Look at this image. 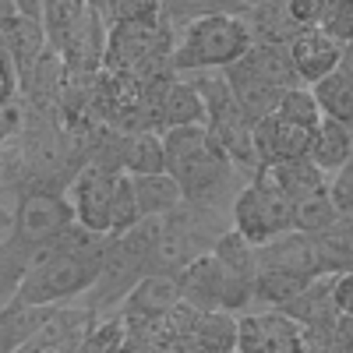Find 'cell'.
I'll return each mask as SVG.
<instances>
[{
	"label": "cell",
	"mask_w": 353,
	"mask_h": 353,
	"mask_svg": "<svg viewBox=\"0 0 353 353\" xmlns=\"http://www.w3.org/2000/svg\"><path fill=\"white\" fill-rule=\"evenodd\" d=\"M159 141H163L166 173L181 188V198L230 212V205L237 198V191L244 188V181L233 173L226 156L216 149L209 131L205 128H173V131H163Z\"/></svg>",
	"instance_id": "1"
},
{
	"label": "cell",
	"mask_w": 353,
	"mask_h": 353,
	"mask_svg": "<svg viewBox=\"0 0 353 353\" xmlns=\"http://www.w3.org/2000/svg\"><path fill=\"white\" fill-rule=\"evenodd\" d=\"M237 11H212V14H201L176 28L173 50H170V71L181 78V74L223 71L230 64H237L251 50L248 25L241 21Z\"/></svg>",
	"instance_id": "2"
},
{
	"label": "cell",
	"mask_w": 353,
	"mask_h": 353,
	"mask_svg": "<svg viewBox=\"0 0 353 353\" xmlns=\"http://www.w3.org/2000/svg\"><path fill=\"white\" fill-rule=\"evenodd\" d=\"M99 258L88 254H71L57 248H39L36 258L28 261V269L8 304L14 307H61L68 301H81L96 283Z\"/></svg>",
	"instance_id": "3"
},
{
	"label": "cell",
	"mask_w": 353,
	"mask_h": 353,
	"mask_svg": "<svg viewBox=\"0 0 353 353\" xmlns=\"http://www.w3.org/2000/svg\"><path fill=\"white\" fill-rule=\"evenodd\" d=\"M290 198L276 188L269 170H258L254 181L244 184L230 205V230L241 233L251 248L269 244L279 233H290Z\"/></svg>",
	"instance_id": "4"
},
{
	"label": "cell",
	"mask_w": 353,
	"mask_h": 353,
	"mask_svg": "<svg viewBox=\"0 0 353 353\" xmlns=\"http://www.w3.org/2000/svg\"><path fill=\"white\" fill-rule=\"evenodd\" d=\"M173 50V28L159 18L145 21H121L106 28V46H103V71L106 74H134L141 64L170 57Z\"/></svg>",
	"instance_id": "5"
},
{
	"label": "cell",
	"mask_w": 353,
	"mask_h": 353,
	"mask_svg": "<svg viewBox=\"0 0 353 353\" xmlns=\"http://www.w3.org/2000/svg\"><path fill=\"white\" fill-rule=\"evenodd\" d=\"M149 276V261H145L141 251H134L124 237H110L106 241V251L99 258V272H96V283L92 290L81 297V311L88 314H103L110 311L113 304L128 301V293Z\"/></svg>",
	"instance_id": "6"
},
{
	"label": "cell",
	"mask_w": 353,
	"mask_h": 353,
	"mask_svg": "<svg viewBox=\"0 0 353 353\" xmlns=\"http://www.w3.org/2000/svg\"><path fill=\"white\" fill-rule=\"evenodd\" d=\"M113 184L117 173L103 170V166H81L78 176L68 188V201L74 223L99 233V237H110V205H113Z\"/></svg>",
	"instance_id": "7"
},
{
	"label": "cell",
	"mask_w": 353,
	"mask_h": 353,
	"mask_svg": "<svg viewBox=\"0 0 353 353\" xmlns=\"http://www.w3.org/2000/svg\"><path fill=\"white\" fill-rule=\"evenodd\" d=\"M254 261L258 269H276V272H290L301 279H318L321 276V261L314 251V241L304 237V233H279L269 244L254 248ZM258 276V272H254Z\"/></svg>",
	"instance_id": "8"
},
{
	"label": "cell",
	"mask_w": 353,
	"mask_h": 353,
	"mask_svg": "<svg viewBox=\"0 0 353 353\" xmlns=\"http://www.w3.org/2000/svg\"><path fill=\"white\" fill-rule=\"evenodd\" d=\"M346 50H350V46H336L329 36H321L318 28H304V32L286 46L290 64H293V74H297V81H301L304 88H311V85L321 81V78H329V74L339 68V61H343Z\"/></svg>",
	"instance_id": "9"
},
{
	"label": "cell",
	"mask_w": 353,
	"mask_h": 353,
	"mask_svg": "<svg viewBox=\"0 0 353 353\" xmlns=\"http://www.w3.org/2000/svg\"><path fill=\"white\" fill-rule=\"evenodd\" d=\"M241 21L248 25V36L258 46H290L304 28L293 21L290 0H258V4H241Z\"/></svg>",
	"instance_id": "10"
},
{
	"label": "cell",
	"mask_w": 353,
	"mask_h": 353,
	"mask_svg": "<svg viewBox=\"0 0 353 353\" xmlns=\"http://www.w3.org/2000/svg\"><path fill=\"white\" fill-rule=\"evenodd\" d=\"M219 74L226 78V88H230L233 103L241 106V113L248 117L251 124H258V121H265L269 113H276V106H279V99H283V88L254 78L241 61L230 64V68H223Z\"/></svg>",
	"instance_id": "11"
},
{
	"label": "cell",
	"mask_w": 353,
	"mask_h": 353,
	"mask_svg": "<svg viewBox=\"0 0 353 353\" xmlns=\"http://www.w3.org/2000/svg\"><path fill=\"white\" fill-rule=\"evenodd\" d=\"M307 92H311L318 113L325 117V121H336V124L350 128V121H353V46L343 53L339 68L329 78L314 81Z\"/></svg>",
	"instance_id": "12"
},
{
	"label": "cell",
	"mask_w": 353,
	"mask_h": 353,
	"mask_svg": "<svg viewBox=\"0 0 353 353\" xmlns=\"http://www.w3.org/2000/svg\"><path fill=\"white\" fill-rule=\"evenodd\" d=\"M176 286H181V304H188L191 311L198 314L219 311V265L212 254H205L176 272Z\"/></svg>",
	"instance_id": "13"
},
{
	"label": "cell",
	"mask_w": 353,
	"mask_h": 353,
	"mask_svg": "<svg viewBox=\"0 0 353 353\" xmlns=\"http://www.w3.org/2000/svg\"><path fill=\"white\" fill-rule=\"evenodd\" d=\"M173 304H181V286H176V276L152 272V276H145L128 293L124 314L128 318H163Z\"/></svg>",
	"instance_id": "14"
},
{
	"label": "cell",
	"mask_w": 353,
	"mask_h": 353,
	"mask_svg": "<svg viewBox=\"0 0 353 353\" xmlns=\"http://www.w3.org/2000/svg\"><path fill=\"white\" fill-rule=\"evenodd\" d=\"M307 159H311L321 173H325V176H332L336 170L350 166V159H353V134H350V128L321 117L318 128H314V134H311Z\"/></svg>",
	"instance_id": "15"
},
{
	"label": "cell",
	"mask_w": 353,
	"mask_h": 353,
	"mask_svg": "<svg viewBox=\"0 0 353 353\" xmlns=\"http://www.w3.org/2000/svg\"><path fill=\"white\" fill-rule=\"evenodd\" d=\"M265 170H269V176L276 181V188L290 198V205H293V201H301V198H307V194L325 191V181H329V176L321 173L307 156H304V159L272 163V166H265Z\"/></svg>",
	"instance_id": "16"
},
{
	"label": "cell",
	"mask_w": 353,
	"mask_h": 353,
	"mask_svg": "<svg viewBox=\"0 0 353 353\" xmlns=\"http://www.w3.org/2000/svg\"><path fill=\"white\" fill-rule=\"evenodd\" d=\"M241 64H244L254 78L283 88V92H286V88H297V85H301L297 74H293V64H290L286 46H258V43H251V50L241 57ZM301 88H304V85H301Z\"/></svg>",
	"instance_id": "17"
},
{
	"label": "cell",
	"mask_w": 353,
	"mask_h": 353,
	"mask_svg": "<svg viewBox=\"0 0 353 353\" xmlns=\"http://www.w3.org/2000/svg\"><path fill=\"white\" fill-rule=\"evenodd\" d=\"M134 184V201H138V216H170L181 205V188L173 184L170 173H156V176H131Z\"/></svg>",
	"instance_id": "18"
},
{
	"label": "cell",
	"mask_w": 353,
	"mask_h": 353,
	"mask_svg": "<svg viewBox=\"0 0 353 353\" xmlns=\"http://www.w3.org/2000/svg\"><path fill=\"white\" fill-rule=\"evenodd\" d=\"M314 251L321 261V276H350V265H353V237H350V219H339L332 230L318 233Z\"/></svg>",
	"instance_id": "19"
},
{
	"label": "cell",
	"mask_w": 353,
	"mask_h": 353,
	"mask_svg": "<svg viewBox=\"0 0 353 353\" xmlns=\"http://www.w3.org/2000/svg\"><path fill=\"white\" fill-rule=\"evenodd\" d=\"M121 173H128V176H156V173H166V159H163V141H159V134L145 131V134L124 138Z\"/></svg>",
	"instance_id": "20"
},
{
	"label": "cell",
	"mask_w": 353,
	"mask_h": 353,
	"mask_svg": "<svg viewBox=\"0 0 353 353\" xmlns=\"http://www.w3.org/2000/svg\"><path fill=\"white\" fill-rule=\"evenodd\" d=\"M201 353H237V318L226 311H205L191 329Z\"/></svg>",
	"instance_id": "21"
},
{
	"label": "cell",
	"mask_w": 353,
	"mask_h": 353,
	"mask_svg": "<svg viewBox=\"0 0 353 353\" xmlns=\"http://www.w3.org/2000/svg\"><path fill=\"white\" fill-rule=\"evenodd\" d=\"M311 279L290 276V272H276V269H258L254 286H251V304H261L269 311H279L283 304H290L297 293H304Z\"/></svg>",
	"instance_id": "22"
},
{
	"label": "cell",
	"mask_w": 353,
	"mask_h": 353,
	"mask_svg": "<svg viewBox=\"0 0 353 353\" xmlns=\"http://www.w3.org/2000/svg\"><path fill=\"white\" fill-rule=\"evenodd\" d=\"M336 223H339V216H336V209L329 205L325 191L293 201V209H290V230L293 233H304V237H318V233L332 230Z\"/></svg>",
	"instance_id": "23"
},
{
	"label": "cell",
	"mask_w": 353,
	"mask_h": 353,
	"mask_svg": "<svg viewBox=\"0 0 353 353\" xmlns=\"http://www.w3.org/2000/svg\"><path fill=\"white\" fill-rule=\"evenodd\" d=\"M212 258L223 265L226 272H233V276H241V279H248V283H254V272H258V261H254V248L241 237V233H233V230H226L223 237L216 241V248H212Z\"/></svg>",
	"instance_id": "24"
},
{
	"label": "cell",
	"mask_w": 353,
	"mask_h": 353,
	"mask_svg": "<svg viewBox=\"0 0 353 353\" xmlns=\"http://www.w3.org/2000/svg\"><path fill=\"white\" fill-rule=\"evenodd\" d=\"M138 201H134V184L128 173H117L113 184V205H110V237H121L138 223Z\"/></svg>",
	"instance_id": "25"
},
{
	"label": "cell",
	"mask_w": 353,
	"mask_h": 353,
	"mask_svg": "<svg viewBox=\"0 0 353 353\" xmlns=\"http://www.w3.org/2000/svg\"><path fill=\"white\" fill-rule=\"evenodd\" d=\"M276 117H283V121H293V124H304V128H318V121H321V113H318V106H314V99H311V92L307 88H286L283 92V99H279V106H276Z\"/></svg>",
	"instance_id": "26"
},
{
	"label": "cell",
	"mask_w": 353,
	"mask_h": 353,
	"mask_svg": "<svg viewBox=\"0 0 353 353\" xmlns=\"http://www.w3.org/2000/svg\"><path fill=\"white\" fill-rule=\"evenodd\" d=\"M318 32L329 36L336 46H350V39H353V4H346V0H329L325 14L318 21Z\"/></svg>",
	"instance_id": "27"
},
{
	"label": "cell",
	"mask_w": 353,
	"mask_h": 353,
	"mask_svg": "<svg viewBox=\"0 0 353 353\" xmlns=\"http://www.w3.org/2000/svg\"><path fill=\"white\" fill-rule=\"evenodd\" d=\"M325 198L339 219H353V170L343 166L325 181Z\"/></svg>",
	"instance_id": "28"
},
{
	"label": "cell",
	"mask_w": 353,
	"mask_h": 353,
	"mask_svg": "<svg viewBox=\"0 0 353 353\" xmlns=\"http://www.w3.org/2000/svg\"><path fill=\"white\" fill-rule=\"evenodd\" d=\"M332 307L336 314H350V276L332 279Z\"/></svg>",
	"instance_id": "29"
},
{
	"label": "cell",
	"mask_w": 353,
	"mask_h": 353,
	"mask_svg": "<svg viewBox=\"0 0 353 353\" xmlns=\"http://www.w3.org/2000/svg\"><path fill=\"white\" fill-rule=\"evenodd\" d=\"M159 353H201V350H198L194 336L184 332V336H170V339H163V343H159Z\"/></svg>",
	"instance_id": "30"
},
{
	"label": "cell",
	"mask_w": 353,
	"mask_h": 353,
	"mask_svg": "<svg viewBox=\"0 0 353 353\" xmlns=\"http://www.w3.org/2000/svg\"><path fill=\"white\" fill-rule=\"evenodd\" d=\"M332 353H353V350H332Z\"/></svg>",
	"instance_id": "31"
}]
</instances>
